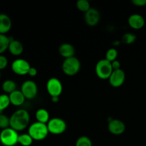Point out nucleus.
Here are the masks:
<instances>
[{"instance_id": "nucleus-1", "label": "nucleus", "mask_w": 146, "mask_h": 146, "mask_svg": "<svg viewBox=\"0 0 146 146\" xmlns=\"http://www.w3.org/2000/svg\"><path fill=\"white\" fill-rule=\"evenodd\" d=\"M9 118L10 128L17 132L25 130L30 122V115L25 109L17 110L13 113Z\"/></svg>"}, {"instance_id": "nucleus-2", "label": "nucleus", "mask_w": 146, "mask_h": 146, "mask_svg": "<svg viewBox=\"0 0 146 146\" xmlns=\"http://www.w3.org/2000/svg\"><path fill=\"white\" fill-rule=\"evenodd\" d=\"M28 133L34 141H40L45 139L49 132L46 124L41 123L36 121L29 126Z\"/></svg>"}, {"instance_id": "nucleus-3", "label": "nucleus", "mask_w": 146, "mask_h": 146, "mask_svg": "<svg viewBox=\"0 0 146 146\" xmlns=\"http://www.w3.org/2000/svg\"><path fill=\"white\" fill-rule=\"evenodd\" d=\"M81 69V61L76 56L64 59L62 64V71L68 76H74Z\"/></svg>"}, {"instance_id": "nucleus-4", "label": "nucleus", "mask_w": 146, "mask_h": 146, "mask_svg": "<svg viewBox=\"0 0 146 146\" xmlns=\"http://www.w3.org/2000/svg\"><path fill=\"white\" fill-rule=\"evenodd\" d=\"M19 133L11 128L2 130L0 133V142L4 146H14L18 143Z\"/></svg>"}, {"instance_id": "nucleus-5", "label": "nucleus", "mask_w": 146, "mask_h": 146, "mask_svg": "<svg viewBox=\"0 0 146 146\" xmlns=\"http://www.w3.org/2000/svg\"><path fill=\"white\" fill-rule=\"evenodd\" d=\"M95 71L98 78L103 80H106L109 78L113 70L111 62L104 58V59H101L97 62Z\"/></svg>"}, {"instance_id": "nucleus-6", "label": "nucleus", "mask_w": 146, "mask_h": 146, "mask_svg": "<svg viewBox=\"0 0 146 146\" xmlns=\"http://www.w3.org/2000/svg\"><path fill=\"white\" fill-rule=\"evenodd\" d=\"M46 125L49 133L53 135H61L65 132L67 128L66 123L60 118H51Z\"/></svg>"}, {"instance_id": "nucleus-7", "label": "nucleus", "mask_w": 146, "mask_h": 146, "mask_svg": "<svg viewBox=\"0 0 146 146\" xmlns=\"http://www.w3.org/2000/svg\"><path fill=\"white\" fill-rule=\"evenodd\" d=\"M46 91L51 97H59L63 91V85L58 78L53 77L46 83Z\"/></svg>"}, {"instance_id": "nucleus-8", "label": "nucleus", "mask_w": 146, "mask_h": 146, "mask_svg": "<svg viewBox=\"0 0 146 146\" xmlns=\"http://www.w3.org/2000/svg\"><path fill=\"white\" fill-rule=\"evenodd\" d=\"M21 91L26 99L32 100L36 96L38 93V87L36 84L31 80H27L22 84Z\"/></svg>"}, {"instance_id": "nucleus-9", "label": "nucleus", "mask_w": 146, "mask_h": 146, "mask_svg": "<svg viewBox=\"0 0 146 146\" xmlns=\"http://www.w3.org/2000/svg\"><path fill=\"white\" fill-rule=\"evenodd\" d=\"M31 67L29 63L23 58H17L11 64V70L14 74L19 76H25L28 74Z\"/></svg>"}, {"instance_id": "nucleus-10", "label": "nucleus", "mask_w": 146, "mask_h": 146, "mask_svg": "<svg viewBox=\"0 0 146 146\" xmlns=\"http://www.w3.org/2000/svg\"><path fill=\"white\" fill-rule=\"evenodd\" d=\"M110 85L113 88H119L125 81V74L123 70L118 69L113 71L108 78Z\"/></svg>"}, {"instance_id": "nucleus-11", "label": "nucleus", "mask_w": 146, "mask_h": 146, "mask_svg": "<svg viewBox=\"0 0 146 146\" xmlns=\"http://www.w3.org/2000/svg\"><path fill=\"white\" fill-rule=\"evenodd\" d=\"M84 19L87 25L90 27H95L99 23L101 19V14L96 9L91 8L85 13Z\"/></svg>"}, {"instance_id": "nucleus-12", "label": "nucleus", "mask_w": 146, "mask_h": 146, "mask_svg": "<svg viewBox=\"0 0 146 146\" xmlns=\"http://www.w3.org/2000/svg\"><path fill=\"white\" fill-rule=\"evenodd\" d=\"M108 129L113 135H121L125 131V124L119 119H112L108 123Z\"/></svg>"}, {"instance_id": "nucleus-13", "label": "nucleus", "mask_w": 146, "mask_h": 146, "mask_svg": "<svg viewBox=\"0 0 146 146\" xmlns=\"http://www.w3.org/2000/svg\"><path fill=\"white\" fill-rule=\"evenodd\" d=\"M128 23L132 29L139 30L145 25V19L141 14H133L128 17Z\"/></svg>"}, {"instance_id": "nucleus-14", "label": "nucleus", "mask_w": 146, "mask_h": 146, "mask_svg": "<svg viewBox=\"0 0 146 146\" xmlns=\"http://www.w3.org/2000/svg\"><path fill=\"white\" fill-rule=\"evenodd\" d=\"M58 53L64 58H68L75 56L76 49L74 46L68 43H64L60 45L58 48Z\"/></svg>"}, {"instance_id": "nucleus-15", "label": "nucleus", "mask_w": 146, "mask_h": 146, "mask_svg": "<svg viewBox=\"0 0 146 146\" xmlns=\"http://www.w3.org/2000/svg\"><path fill=\"white\" fill-rule=\"evenodd\" d=\"M11 19L7 14H0V34H5L11 30Z\"/></svg>"}, {"instance_id": "nucleus-16", "label": "nucleus", "mask_w": 146, "mask_h": 146, "mask_svg": "<svg viewBox=\"0 0 146 146\" xmlns=\"http://www.w3.org/2000/svg\"><path fill=\"white\" fill-rule=\"evenodd\" d=\"M8 50L10 54H12L13 56H18L21 55L24 51V46L18 40L11 38Z\"/></svg>"}, {"instance_id": "nucleus-17", "label": "nucleus", "mask_w": 146, "mask_h": 146, "mask_svg": "<svg viewBox=\"0 0 146 146\" xmlns=\"http://www.w3.org/2000/svg\"><path fill=\"white\" fill-rule=\"evenodd\" d=\"M11 105L14 106H21L24 104L25 101V97L23 95L21 91L16 90L15 91L12 92L9 95Z\"/></svg>"}, {"instance_id": "nucleus-18", "label": "nucleus", "mask_w": 146, "mask_h": 146, "mask_svg": "<svg viewBox=\"0 0 146 146\" xmlns=\"http://www.w3.org/2000/svg\"><path fill=\"white\" fill-rule=\"evenodd\" d=\"M35 117L37 122L44 124L48 123L50 120L49 113L45 108H39L37 110L35 114Z\"/></svg>"}, {"instance_id": "nucleus-19", "label": "nucleus", "mask_w": 146, "mask_h": 146, "mask_svg": "<svg viewBox=\"0 0 146 146\" xmlns=\"http://www.w3.org/2000/svg\"><path fill=\"white\" fill-rule=\"evenodd\" d=\"M1 88L6 94L9 95L10 94L17 90V84L13 80L7 79L3 82Z\"/></svg>"}, {"instance_id": "nucleus-20", "label": "nucleus", "mask_w": 146, "mask_h": 146, "mask_svg": "<svg viewBox=\"0 0 146 146\" xmlns=\"http://www.w3.org/2000/svg\"><path fill=\"white\" fill-rule=\"evenodd\" d=\"M11 38L5 34H0V55L8 50Z\"/></svg>"}, {"instance_id": "nucleus-21", "label": "nucleus", "mask_w": 146, "mask_h": 146, "mask_svg": "<svg viewBox=\"0 0 146 146\" xmlns=\"http://www.w3.org/2000/svg\"><path fill=\"white\" fill-rule=\"evenodd\" d=\"M33 138L29 133H23L19 135L18 143L22 146H30L33 143Z\"/></svg>"}, {"instance_id": "nucleus-22", "label": "nucleus", "mask_w": 146, "mask_h": 146, "mask_svg": "<svg viewBox=\"0 0 146 146\" xmlns=\"http://www.w3.org/2000/svg\"><path fill=\"white\" fill-rule=\"evenodd\" d=\"M10 104H11V102H10L9 96L8 94H1L0 95V112H2L4 110L7 109L9 106Z\"/></svg>"}, {"instance_id": "nucleus-23", "label": "nucleus", "mask_w": 146, "mask_h": 146, "mask_svg": "<svg viewBox=\"0 0 146 146\" xmlns=\"http://www.w3.org/2000/svg\"><path fill=\"white\" fill-rule=\"evenodd\" d=\"M76 7L79 11L86 13L91 8L89 1L87 0H78L76 2Z\"/></svg>"}, {"instance_id": "nucleus-24", "label": "nucleus", "mask_w": 146, "mask_h": 146, "mask_svg": "<svg viewBox=\"0 0 146 146\" xmlns=\"http://www.w3.org/2000/svg\"><path fill=\"white\" fill-rule=\"evenodd\" d=\"M118 55V51H117L115 48H111L106 51V53L105 59L110 61V62H113V61L117 60Z\"/></svg>"}, {"instance_id": "nucleus-25", "label": "nucleus", "mask_w": 146, "mask_h": 146, "mask_svg": "<svg viewBox=\"0 0 146 146\" xmlns=\"http://www.w3.org/2000/svg\"><path fill=\"white\" fill-rule=\"evenodd\" d=\"M75 146H93V144L91 138L86 135H83L77 139Z\"/></svg>"}, {"instance_id": "nucleus-26", "label": "nucleus", "mask_w": 146, "mask_h": 146, "mask_svg": "<svg viewBox=\"0 0 146 146\" xmlns=\"http://www.w3.org/2000/svg\"><path fill=\"white\" fill-rule=\"evenodd\" d=\"M137 37L133 33H125L122 36V42L125 44H131L136 40Z\"/></svg>"}, {"instance_id": "nucleus-27", "label": "nucleus", "mask_w": 146, "mask_h": 146, "mask_svg": "<svg viewBox=\"0 0 146 146\" xmlns=\"http://www.w3.org/2000/svg\"><path fill=\"white\" fill-rule=\"evenodd\" d=\"M10 127V118L2 113H0V128L2 130Z\"/></svg>"}, {"instance_id": "nucleus-28", "label": "nucleus", "mask_w": 146, "mask_h": 146, "mask_svg": "<svg viewBox=\"0 0 146 146\" xmlns=\"http://www.w3.org/2000/svg\"><path fill=\"white\" fill-rule=\"evenodd\" d=\"M8 65V59L4 55H0V71L4 70Z\"/></svg>"}, {"instance_id": "nucleus-29", "label": "nucleus", "mask_w": 146, "mask_h": 146, "mask_svg": "<svg viewBox=\"0 0 146 146\" xmlns=\"http://www.w3.org/2000/svg\"><path fill=\"white\" fill-rule=\"evenodd\" d=\"M132 4L136 7H144L146 6V0H133Z\"/></svg>"}, {"instance_id": "nucleus-30", "label": "nucleus", "mask_w": 146, "mask_h": 146, "mask_svg": "<svg viewBox=\"0 0 146 146\" xmlns=\"http://www.w3.org/2000/svg\"><path fill=\"white\" fill-rule=\"evenodd\" d=\"M111 65H112V68L113 71L121 69V63H120V61H118V60H115V61L111 62Z\"/></svg>"}, {"instance_id": "nucleus-31", "label": "nucleus", "mask_w": 146, "mask_h": 146, "mask_svg": "<svg viewBox=\"0 0 146 146\" xmlns=\"http://www.w3.org/2000/svg\"><path fill=\"white\" fill-rule=\"evenodd\" d=\"M28 75L30 76H31V77H35L37 75V70H36V68H34V67L31 66V68H30L29 71Z\"/></svg>"}, {"instance_id": "nucleus-32", "label": "nucleus", "mask_w": 146, "mask_h": 146, "mask_svg": "<svg viewBox=\"0 0 146 146\" xmlns=\"http://www.w3.org/2000/svg\"><path fill=\"white\" fill-rule=\"evenodd\" d=\"M51 100L54 104H57L59 101V97H51Z\"/></svg>"}, {"instance_id": "nucleus-33", "label": "nucleus", "mask_w": 146, "mask_h": 146, "mask_svg": "<svg viewBox=\"0 0 146 146\" xmlns=\"http://www.w3.org/2000/svg\"><path fill=\"white\" fill-rule=\"evenodd\" d=\"M0 78H1V72H0Z\"/></svg>"}]
</instances>
